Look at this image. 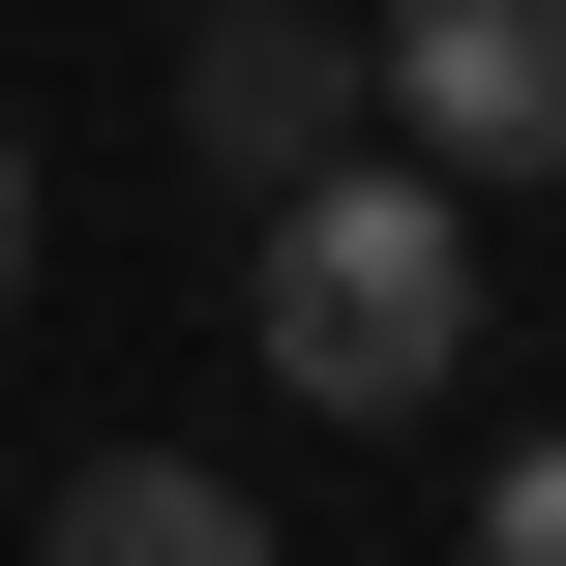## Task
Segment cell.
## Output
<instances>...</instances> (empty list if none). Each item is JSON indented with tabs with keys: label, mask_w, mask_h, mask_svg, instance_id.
I'll use <instances>...</instances> for the list:
<instances>
[{
	"label": "cell",
	"mask_w": 566,
	"mask_h": 566,
	"mask_svg": "<svg viewBox=\"0 0 566 566\" xmlns=\"http://www.w3.org/2000/svg\"><path fill=\"white\" fill-rule=\"evenodd\" d=\"M358 60H388V119L448 179H566V0H388Z\"/></svg>",
	"instance_id": "3"
},
{
	"label": "cell",
	"mask_w": 566,
	"mask_h": 566,
	"mask_svg": "<svg viewBox=\"0 0 566 566\" xmlns=\"http://www.w3.org/2000/svg\"><path fill=\"white\" fill-rule=\"evenodd\" d=\"M478 566H566V418H537V448H478Z\"/></svg>",
	"instance_id": "5"
},
{
	"label": "cell",
	"mask_w": 566,
	"mask_h": 566,
	"mask_svg": "<svg viewBox=\"0 0 566 566\" xmlns=\"http://www.w3.org/2000/svg\"><path fill=\"white\" fill-rule=\"evenodd\" d=\"M30 537H60V566H239V478H209V448H90Z\"/></svg>",
	"instance_id": "4"
},
{
	"label": "cell",
	"mask_w": 566,
	"mask_h": 566,
	"mask_svg": "<svg viewBox=\"0 0 566 566\" xmlns=\"http://www.w3.org/2000/svg\"><path fill=\"white\" fill-rule=\"evenodd\" d=\"M30 239H60V209H30V119H0V298H30Z\"/></svg>",
	"instance_id": "6"
},
{
	"label": "cell",
	"mask_w": 566,
	"mask_h": 566,
	"mask_svg": "<svg viewBox=\"0 0 566 566\" xmlns=\"http://www.w3.org/2000/svg\"><path fill=\"white\" fill-rule=\"evenodd\" d=\"M358 119H388V60H358L328 0H209V30H179V179H209V209H269V179H328Z\"/></svg>",
	"instance_id": "2"
},
{
	"label": "cell",
	"mask_w": 566,
	"mask_h": 566,
	"mask_svg": "<svg viewBox=\"0 0 566 566\" xmlns=\"http://www.w3.org/2000/svg\"><path fill=\"white\" fill-rule=\"evenodd\" d=\"M239 358L298 418H448V358H478V179L418 119H358L328 179H269L239 209Z\"/></svg>",
	"instance_id": "1"
}]
</instances>
